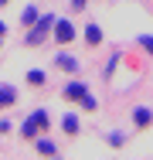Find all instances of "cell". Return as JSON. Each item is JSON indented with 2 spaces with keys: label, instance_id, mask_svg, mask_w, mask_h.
Listing matches in <instances>:
<instances>
[{
  "label": "cell",
  "instance_id": "obj_9",
  "mask_svg": "<svg viewBox=\"0 0 153 160\" xmlns=\"http://www.w3.org/2000/svg\"><path fill=\"white\" fill-rule=\"evenodd\" d=\"M133 119H136V126H146V123H150V112H146V109H136Z\"/></svg>",
  "mask_w": 153,
  "mask_h": 160
},
{
  "label": "cell",
  "instance_id": "obj_13",
  "mask_svg": "<svg viewBox=\"0 0 153 160\" xmlns=\"http://www.w3.org/2000/svg\"><path fill=\"white\" fill-rule=\"evenodd\" d=\"M27 82H34V85H41V82H44V72H27Z\"/></svg>",
  "mask_w": 153,
  "mask_h": 160
},
{
  "label": "cell",
  "instance_id": "obj_6",
  "mask_svg": "<svg viewBox=\"0 0 153 160\" xmlns=\"http://www.w3.org/2000/svg\"><path fill=\"white\" fill-rule=\"evenodd\" d=\"M14 99H17V92H14L10 85H3V89H0V106H10Z\"/></svg>",
  "mask_w": 153,
  "mask_h": 160
},
{
  "label": "cell",
  "instance_id": "obj_2",
  "mask_svg": "<svg viewBox=\"0 0 153 160\" xmlns=\"http://www.w3.org/2000/svg\"><path fill=\"white\" fill-rule=\"evenodd\" d=\"M51 24H55V17H44V21H41V24L27 34V44H41V41H44V34L51 31Z\"/></svg>",
  "mask_w": 153,
  "mask_h": 160
},
{
  "label": "cell",
  "instance_id": "obj_15",
  "mask_svg": "<svg viewBox=\"0 0 153 160\" xmlns=\"http://www.w3.org/2000/svg\"><path fill=\"white\" fill-rule=\"evenodd\" d=\"M0 34H7V24H3V21H0Z\"/></svg>",
  "mask_w": 153,
  "mask_h": 160
},
{
  "label": "cell",
  "instance_id": "obj_11",
  "mask_svg": "<svg viewBox=\"0 0 153 160\" xmlns=\"http://www.w3.org/2000/svg\"><path fill=\"white\" fill-rule=\"evenodd\" d=\"M31 119H34V123H37V129H41V126H48V123H51V119H48V112H34V116H31Z\"/></svg>",
  "mask_w": 153,
  "mask_h": 160
},
{
  "label": "cell",
  "instance_id": "obj_4",
  "mask_svg": "<svg viewBox=\"0 0 153 160\" xmlns=\"http://www.w3.org/2000/svg\"><path fill=\"white\" fill-rule=\"evenodd\" d=\"M58 68H65V72H78V62H75L72 55H58Z\"/></svg>",
  "mask_w": 153,
  "mask_h": 160
},
{
  "label": "cell",
  "instance_id": "obj_5",
  "mask_svg": "<svg viewBox=\"0 0 153 160\" xmlns=\"http://www.w3.org/2000/svg\"><path fill=\"white\" fill-rule=\"evenodd\" d=\"M61 126H65V133H78V116H75V112H68Z\"/></svg>",
  "mask_w": 153,
  "mask_h": 160
},
{
  "label": "cell",
  "instance_id": "obj_10",
  "mask_svg": "<svg viewBox=\"0 0 153 160\" xmlns=\"http://www.w3.org/2000/svg\"><path fill=\"white\" fill-rule=\"evenodd\" d=\"M21 133H24V136H34V133H37V123H34V119H27V123H24V126H21Z\"/></svg>",
  "mask_w": 153,
  "mask_h": 160
},
{
  "label": "cell",
  "instance_id": "obj_14",
  "mask_svg": "<svg viewBox=\"0 0 153 160\" xmlns=\"http://www.w3.org/2000/svg\"><path fill=\"white\" fill-rule=\"evenodd\" d=\"M85 3H89V0H72V7H85Z\"/></svg>",
  "mask_w": 153,
  "mask_h": 160
},
{
  "label": "cell",
  "instance_id": "obj_3",
  "mask_svg": "<svg viewBox=\"0 0 153 160\" xmlns=\"http://www.w3.org/2000/svg\"><path fill=\"white\" fill-rule=\"evenodd\" d=\"M65 96H68V99H75V102H85V99H89V89H85L82 82H72V85L65 89Z\"/></svg>",
  "mask_w": 153,
  "mask_h": 160
},
{
  "label": "cell",
  "instance_id": "obj_1",
  "mask_svg": "<svg viewBox=\"0 0 153 160\" xmlns=\"http://www.w3.org/2000/svg\"><path fill=\"white\" fill-rule=\"evenodd\" d=\"M51 31H55V38H58V44L75 41V28H72V21H55V24H51Z\"/></svg>",
  "mask_w": 153,
  "mask_h": 160
},
{
  "label": "cell",
  "instance_id": "obj_7",
  "mask_svg": "<svg viewBox=\"0 0 153 160\" xmlns=\"http://www.w3.org/2000/svg\"><path fill=\"white\" fill-rule=\"evenodd\" d=\"M85 38H89V44H99V41H102V31H99L95 24H89V28H85Z\"/></svg>",
  "mask_w": 153,
  "mask_h": 160
},
{
  "label": "cell",
  "instance_id": "obj_16",
  "mask_svg": "<svg viewBox=\"0 0 153 160\" xmlns=\"http://www.w3.org/2000/svg\"><path fill=\"white\" fill-rule=\"evenodd\" d=\"M0 3H7V0H0Z\"/></svg>",
  "mask_w": 153,
  "mask_h": 160
},
{
  "label": "cell",
  "instance_id": "obj_8",
  "mask_svg": "<svg viewBox=\"0 0 153 160\" xmlns=\"http://www.w3.org/2000/svg\"><path fill=\"white\" fill-rule=\"evenodd\" d=\"M37 150H41L44 157H55V143H51V140H37Z\"/></svg>",
  "mask_w": 153,
  "mask_h": 160
},
{
  "label": "cell",
  "instance_id": "obj_12",
  "mask_svg": "<svg viewBox=\"0 0 153 160\" xmlns=\"http://www.w3.org/2000/svg\"><path fill=\"white\" fill-rule=\"evenodd\" d=\"M34 21H37V7H27L24 10V24H34Z\"/></svg>",
  "mask_w": 153,
  "mask_h": 160
}]
</instances>
